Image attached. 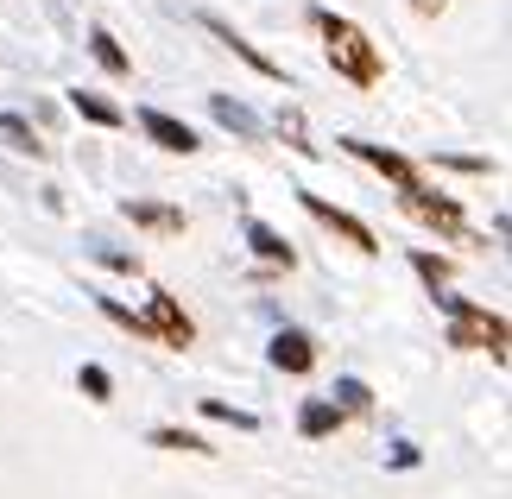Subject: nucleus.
<instances>
[{
    "instance_id": "1",
    "label": "nucleus",
    "mask_w": 512,
    "mask_h": 499,
    "mask_svg": "<svg viewBox=\"0 0 512 499\" xmlns=\"http://www.w3.org/2000/svg\"><path fill=\"white\" fill-rule=\"evenodd\" d=\"M336 146H342L348 158H361V165H373L380 177H392V184H399V209L411 215V222H424L430 234H443V241H456V247H475V228H468L462 203H456V196H443V190H430L424 171L411 165L405 152H386V146H373V139H354V133H342Z\"/></svg>"
},
{
    "instance_id": "2",
    "label": "nucleus",
    "mask_w": 512,
    "mask_h": 499,
    "mask_svg": "<svg viewBox=\"0 0 512 499\" xmlns=\"http://www.w3.org/2000/svg\"><path fill=\"white\" fill-rule=\"evenodd\" d=\"M310 26H317V38H323V57H329V70L342 76V83H354V89H380V76H386V57H380V45L354 26V19H342V13H329V7H317L310 13Z\"/></svg>"
},
{
    "instance_id": "3",
    "label": "nucleus",
    "mask_w": 512,
    "mask_h": 499,
    "mask_svg": "<svg viewBox=\"0 0 512 499\" xmlns=\"http://www.w3.org/2000/svg\"><path fill=\"white\" fill-rule=\"evenodd\" d=\"M95 304H102L108 323H121L127 335H140V342H159V348H190V342H196L190 316H184V304H177L171 291H152L146 310H127L121 297H95Z\"/></svg>"
},
{
    "instance_id": "4",
    "label": "nucleus",
    "mask_w": 512,
    "mask_h": 499,
    "mask_svg": "<svg viewBox=\"0 0 512 499\" xmlns=\"http://www.w3.org/2000/svg\"><path fill=\"white\" fill-rule=\"evenodd\" d=\"M430 297H437V310L449 316V348H462V354H494V361L506 367L512 329H506L500 310L475 304V297H456V291H430Z\"/></svg>"
},
{
    "instance_id": "5",
    "label": "nucleus",
    "mask_w": 512,
    "mask_h": 499,
    "mask_svg": "<svg viewBox=\"0 0 512 499\" xmlns=\"http://www.w3.org/2000/svg\"><path fill=\"white\" fill-rule=\"evenodd\" d=\"M298 203L317 215V222L329 228V234H342V241L354 247V253H380V241H373V228L361 222V215H348V209H336L329 196H317V190H298Z\"/></svg>"
},
{
    "instance_id": "6",
    "label": "nucleus",
    "mask_w": 512,
    "mask_h": 499,
    "mask_svg": "<svg viewBox=\"0 0 512 499\" xmlns=\"http://www.w3.org/2000/svg\"><path fill=\"white\" fill-rule=\"evenodd\" d=\"M140 133L152 139V146H165V152H196V146H203V139H196L184 121H177V114H165V108H140Z\"/></svg>"
},
{
    "instance_id": "7",
    "label": "nucleus",
    "mask_w": 512,
    "mask_h": 499,
    "mask_svg": "<svg viewBox=\"0 0 512 499\" xmlns=\"http://www.w3.org/2000/svg\"><path fill=\"white\" fill-rule=\"evenodd\" d=\"M266 361L279 367V373H310V367H317V342H310L304 329H279V335H272V348H266Z\"/></svg>"
},
{
    "instance_id": "8",
    "label": "nucleus",
    "mask_w": 512,
    "mask_h": 499,
    "mask_svg": "<svg viewBox=\"0 0 512 499\" xmlns=\"http://www.w3.org/2000/svg\"><path fill=\"white\" fill-rule=\"evenodd\" d=\"M203 26H209L215 38H222V45H228L234 57H241V64H247V70H260V76H272V83H279V76H285L279 64H272V57H260V51H253V45H247V38H241V32H234V26H228V19H215V13H203Z\"/></svg>"
},
{
    "instance_id": "9",
    "label": "nucleus",
    "mask_w": 512,
    "mask_h": 499,
    "mask_svg": "<svg viewBox=\"0 0 512 499\" xmlns=\"http://www.w3.org/2000/svg\"><path fill=\"white\" fill-rule=\"evenodd\" d=\"M247 247H253V253H260V259H266V266H285V272H291V266H298V253H291V241H285V234H279V228H266V222H247Z\"/></svg>"
},
{
    "instance_id": "10",
    "label": "nucleus",
    "mask_w": 512,
    "mask_h": 499,
    "mask_svg": "<svg viewBox=\"0 0 512 499\" xmlns=\"http://www.w3.org/2000/svg\"><path fill=\"white\" fill-rule=\"evenodd\" d=\"M348 424V417L329 405V398H304V411H298V436H310V443H317V436H336Z\"/></svg>"
},
{
    "instance_id": "11",
    "label": "nucleus",
    "mask_w": 512,
    "mask_h": 499,
    "mask_svg": "<svg viewBox=\"0 0 512 499\" xmlns=\"http://www.w3.org/2000/svg\"><path fill=\"white\" fill-rule=\"evenodd\" d=\"M89 51H95V64H102L108 76H133V57L121 51V38H114L108 26H89Z\"/></svg>"
},
{
    "instance_id": "12",
    "label": "nucleus",
    "mask_w": 512,
    "mask_h": 499,
    "mask_svg": "<svg viewBox=\"0 0 512 499\" xmlns=\"http://www.w3.org/2000/svg\"><path fill=\"white\" fill-rule=\"evenodd\" d=\"M70 108L83 114V121H95V127H127V114L108 102V95H95V89H70Z\"/></svg>"
},
{
    "instance_id": "13",
    "label": "nucleus",
    "mask_w": 512,
    "mask_h": 499,
    "mask_svg": "<svg viewBox=\"0 0 512 499\" xmlns=\"http://www.w3.org/2000/svg\"><path fill=\"white\" fill-rule=\"evenodd\" d=\"M121 215H127V222H140V228H165V234H177V228H184V209L140 203V196H133V203H121Z\"/></svg>"
},
{
    "instance_id": "14",
    "label": "nucleus",
    "mask_w": 512,
    "mask_h": 499,
    "mask_svg": "<svg viewBox=\"0 0 512 499\" xmlns=\"http://www.w3.org/2000/svg\"><path fill=\"white\" fill-rule=\"evenodd\" d=\"M209 114L215 121H222L228 133H241V139H260V121H253V114L234 102V95H209Z\"/></svg>"
},
{
    "instance_id": "15",
    "label": "nucleus",
    "mask_w": 512,
    "mask_h": 499,
    "mask_svg": "<svg viewBox=\"0 0 512 499\" xmlns=\"http://www.w3.org/2000/svg\"><path fill=\"white\" fill-rule=\"evenodd\" d=\"M329 405H336L342 417H367V411H373V392H367V379H336Z\"/></svg>"
},
{
    "instance_id": "16",
    "label": "nucleus",
    "mask_w": 512,
    "mask_h": 499,
    "mask_svg": "<svg viewBox=\"0 0 512 499\" xmlns=\"http://www.w3.org/2000/svg\"><path fill=\"white\" fill-rule=\"evenodd\" d=\"M0 139H7L13 152H26V158H45V139H38L26 121H19V114H0Z\"/></svg>"
},
{
    "instance_id": "17",
    "label": "nucleus",
    "mask_w": 512,
    "mask_h": 499,
    "mask_svg": "<svg viewBox=\"0 0 512 499\" xmlns=\"http://www.w3.org/2000/svg\"><path fill=\"white\" fill-rule=\"evenodd\" d=\"M152 443H159V449H184V455H209V443H203L196 430H171V424L152 430Z\"/></svg>"
},
{
    "instance_id": "18",
    "label": "nucleus",
    "mask_w": 512,
    "mask_h": 499,
    "mask_svg": "<svg viewBox=\"0 0 512 499\" xmlns=\"http://www.w3.org/2000/svg\"><path fill=\"white\" fill-rule=\"evenodd\" d=\"M411 272H418V278H424L430 291H443V285H449V259H437V253H424V247L411 253Z\"/></svg>"
},
{
    "instance_id": "19",
    "label": "nucleus",
    "mask_w": 512,
    "mask_h": 499,
    "mask_svg": "<svg viewBox=\"0 0 512 499\" xmlns=\"http://www.w3.org/2000/svg\"><path fill=\"white\" fill-rule=\"evenodd\" d=\"M203 417H222V424H234V430H260V417H253V411L222 405V398H203Z\"/></svg>"
},
{
    "instance_id": "20",
    "label": "nucleus",
    "mask_w": 512,
    "mask_h": 499,
    "mask_svg": "<svg viewBox=\"0 0 512 499\" xmlns=\"http://www.w3.org/2000/svg\"><path fill=\"white\" fill-rule=\"evenodd\" d=\"M76 386H83V392L95 398V405H108V392H114V379H108V367H83V373H76Z\"/></svg>"
},
{
    "instance_id": "21",
    "label": "nucleus",
    "mask_w": 512,
    "mask_h": 499,
    "mask_svg": "<svg viewBox=\"0 0 512 499\" xmlns=\"http://www.w3.org/2000/svg\"><path fill=\"white\" fill-rule=\"evenodd\" d=\"M392 468H418V443H392Z\"/></svg>"
},
{
    "instance_id": "22",
    "label": "nucleus",
    "mask_w": 512,
    "mask_h": 499,
    "mask_svg": "<svg viewBox=\"0 0 512 499\" xmlns=\"http://www.w3.org/2000/svg\"><path fill=\"white\" fill-rule=\"evenodd\" d=\"M449 0H411V13H443Z\"/></svg>"
}]
</instances>
